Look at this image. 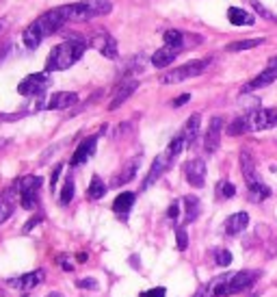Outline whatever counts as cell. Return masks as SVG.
I'll list each match as a JSON object with an SVG mask.
<instances>
[{
  "instance_id": "cell-21",
  "label": "cell",
  "mask_w": 277,
  "mask_h": 297,
  "mask_svg": "<svg viewBox=\"0 0 277 297\" xmlns=\"http://www.w3.org/2000/svg\"><path fill=\"white\" fill-rule=\"evenodd\" d=\"M178 48H171V46H165V48H160V50L154 52V57H152V65L154 68H167L171 65V63L176 61L178 57Z\"/></svg>"
},
{
  "instance_id": "cell-15",
  "label": "cell",
  "mask_w": 277,
  "mask_h": 297,
  "mask_svg": "<svg viewBox=\"0 0 277 297\" xmlns=\"http://www.w3.org/2000/svg\"><path fill=\"white\" fill-rule=\"evenodd\" d=\"M78 102V95L74 91H59V93H54L50 100H48L46 107L50 109V111H61V109H70V107H74V104Z\"/></svg>"
},
{
  "instance_id": "cell-16",
  "label": "cell",
  "mask_w": 277,
  "mask_h": 297,
  "mask_svg": "<svg viewBox=\"0 0 277 297\" xmlns=\"http://www.w3.org/2000/svg\"><path fill=\"white\" fill-rule=\"evenodd\" d=\"M138 163H141V158H130L128 163L121 167V172L113 178V182H111V187H121V184H128L130 180L136 176V170H138Z\"/></svg>"
},
{
  "instance_id": "cell-10",
  "label": "cell",
  "mask_w": 277,
  "mask_h": 297,
  "mask_svg": "<svg viewBox=\"0 0 277 297\" xmlns=\"http://www.w3.org/2000/svg\"><path fill=\"white\" fill-rule=\"evenodd\" d=\"M65 18H67V22H87L95 18V13L91 11V7H89L87 3H74V5H65L61 7Z\"/></svg>"
},
{
  "instance_id": "cell-40",
  "label": "cell",
  "mask_w": 277,
  "mask_h": 297,
  "mask_svg": "<svg viewBox=\"0 0 277 297\" xmlns=\"http://www.w3.org/2000/svg\"><path fill=\"white\" fill-rule=\"evenodd\" d=\"M251 9H256V11H258L260 15H262V18H266V20H273V22H277V15L268 11L266 7H262V5L258 3V0H251Z\"/></svg>"
},
{
  "instance_id": "cell-22",
  "label": "cell",
  "mask_w": 277,
  "mask_h": 297,
  "mask_svg": "<svg viewBox=\"0 0 277 297\" xmlns=\"http://www.w3.org/2000/svg\"><path fill=\"white\" fill-rule=\"evenodd\" d=\"M199 124H201V115L199 113H193L184 124V130H182V137L186 141V146H193L195 139L199 135Z\"/></svg>"
},
{
  "instance_id": "cell-17",
  "label": "cell",
  "mask_w": 277,
  "mask_h": 297,
  "mask_svg": "<svg viewBox=\"0 0 277 297\" xmlns=\"http://www.w3.org/2000/svg\"><path fill=\"white\" fill-rule=\"evenodd\" d=\"M247 226H249V215L247 213H234L232 217H227L223 228H225V232L230 237H236V235H240Z\"/></svg>"
},
{
  "instance_id": "cell-25",
  "label": "cell",
  "mask_w": 277,
  "mask_h": 297,
  "mask_svg": "<svg viewBox=\"0 0 277 297\" xmlns=\"http://www.w3.org/2000/svg\"><path fill=\"white\" fill-rule=\"evenodd\" d=\"M22 39H24V44H26V48H30V50L39 48V44H42V39H44V33H42V28H39V24L32 22L30 26L24 30Z\"/></svg>"
},
{
  "instance_id": "cell-23",
  "label": "cell",
  "mask_w": 277,
  "mask_h": 297,
  "mask_svg": "<svg viewBox=\"0 0 277 297\" xmlns=\"http://www.w3.org/2000/svg\"><path fill=\"white\" fill-rule=\"evenodd\" d=\"M247 117V124H249V130H264V128H271L268 126V117H266V109H254L249 111Z\"/></svg>"
},
{
  "instance_id": "cell-42",
  "label": "cell",
  "mask_w": 277,
  "mask_h": 297,
  "mask_svg": "<svg viewBox=\"0 0 277 297\" xmlns=\"http://www.w3.org/2000/svg\"><path fill=\"white\" fill-rule=\"evenodd\" d=\"M42 215H37V217H30L26 223H24V228H22V232H24V235H28V232L32 230V228H35V226H39V223H42Z\"/></svg>"
},
{
  "instance_id": "cell-12",
  "label": "cell",
  "mask_w": 277,
  "mask_h": 297,
  "mask_svg": "<svg viewBox=\"0 0 277 297\" xmlns=\"http://www.w3.org/2000/svg\"><path fill=\"white\" fill-rule=\"evenodd\" d=\"M136 89H138V80H134V78L121 80V85L117 87V91H115V95H113V100H111V104H109V109H111V111L119 109L121 104H124V102H126V100H128Z\"/></svg>"
},
{
  "instance_id": "cell-38",
  "label": "cell",
  "mask_w": 277,
  "mask_h": 297,
  "mask_svg": "<svg viewBox=\"0 0 277 297\" xmlns=\"http://www.w3.org/2000/svg\"><path fill=\"white\" fill-rule=\"evenodd\" d=\"M215 260L217 265H221V267H227V265L232 262V254L225 250V247H217L215 250Z\"/></svg>"
},
{
  "instance_id": "cell-31",
  "label": "cell",
  "mask_w": 277,
  "mask_h": 297,
  "mask_svg": "<svg viewBox=\"0 0 277 297\" xmlns=\"http://www.w3.org/2000/svg\"><path fill=\"white\" fill-rule=\"evenodd\" d=\"M249 133V124H247V117H236L234 122L227 126V135H232V137H238V135H245Z\"/></svg>"
},
{
  "instance_id": "cell-50",
  "label": "cell",
  "mask_w": 277,
  "mask_h": 297,
  "mask_svg": "<svg viewBox=\"0 0 277 297\" xmlns=\"http://www.w3.org/2000/svg\"><path fill=\"white\" fill-rule=\"evenodd\" d=\"M46 297H63V295H61V293H48Z\"/></svg>"
},
{
  "instance_id": "cell-24",
  "label": "cell",
  "mask_w": 277,
  "mask_h": 297,
  "mask_svg": "<svg viewBox=\"0 0 277 297\" xmlns=\"http://www.w3.org/2000/svg\"><path fill=\"white\" fill-rule=\"evenodd\" d=\"M42 178L39 176H24L20 182H15V189L20 191V195L24 193H39V189H42Z\"/></svg>"
},
{
  "instance_id": "cell-4",
  "label": "cell",
  "mask_w": 277,
  "mask_h": 297,
  "mask_svg": "<svg viewBox=\"0 0 277 297\" xmlns=\"http://www.w3.org/2000/svg\"><path fill=\"white\" fill-rule=\"evenodd\" d=\"M37 24H39V28H42V33H44V37H46V35L56 33V30H59L61 26H65V24H67V18H65L63 9L59 7V9H52V11L44 13L42 18L37 20Z\"/></svg>"
},
{
  "instance_id": "cell-19",
  "label": "cell",
  "mask_w": 277,
  "mask_h": 297,
  "mask_svg": "<svg viewBox=\"0 0 277 297\" xmlns=\"http://www.w3.org/2000/svg\"><path fill=\"white\" fill-rule=\"evenodd\" d=\"M134 204V193H130V191H124L121 195L115 197V202H113V211L117 213V217L119 219H128V213H130V208H132Z\"/></svg>"
},
{
  "instance_id": "cell-45",
  "label": "cell",
  "mask_w": 277,
  "mask_h": 297,
  "mask_svg": "<svg viewBox=\"0 0 277 297\" xmlns=\"http://www.w3.org/2000/svg\"><path fill=\"white\" fill-rule=\"evenodd\" d=\"M56 260H59V265H61V269H63V271H74V265H72V260L67 258V256H63V254H61Z\"/></svg>"
},
{
  "instance_id": "cell-14",
  "label": "cell",
  "mask_w": 277,
  "mask_h": 297,
  "mask_svg": "<svg viewBox=\"0 0 277 297\" xmlns=\"http://www.w3.org/2000/svg\"><path fill=\"white\" fill-rule=\"evenodd\" d=\"M95 146H97V135H93V137H87L85 141H80V146L76 148V152H74V156H72L70 163H72V165H80V163H85V160H87L89 156H93Z\"/></svg>"
},
{
  "instance_id": "cell-2",
  "label": "cell",
  "mask_w": 277,
  "mask_h": 297,
  "mask_svg": "<svg viewBox=\"0 0 277 297\" xmlns=\"http://www.w3.org/2000/svg\"><path fill=\"white\" fill-rule=\"evenodd\" d=\"M208 63H210V59L191 61V63H186V65H182V68H176V70L167 72V74H162V76H160V83H165V85H174V83H182V80H186V78L199 76L201 72L208 68Z\"/></svg>"
},
{
  "instance_id": "cell-33",
  "label": "cell",
  "mask_w": 277,
  "mask_h": 297,
  "mask_svg": "<svg viewBox=\"0 0 277 297\" xmlns=\"http://www.w3.org/2000/svg\"><path fill=\"white\" fill-rule=\"evenodd\" d=\"M85 3L91 7V11H93L95 15H107V13H111V9H113V3H111V0H85Z\"/></svg>"
},
{
  "instance_id": "cell-41",
  "label": "cell",
  "mask_w": 277,
  "mask_h": 297,
  "mask_svg": "<svg viewBox=\"0 0 277 297\" xmlns=\"http://www.w3.org/2000/svg\"><path fill=\"white\" fill-rule=\"evenodd\" d=\"M76 286H78V288H91V291H97V288H100L93 278H83V280H78Z\"/></svg>"
},
{
  "instance_id": "cell-44",
  "label": "cell",
  "mask_w": 277,
  "mask_h": 297,
  "mask_svg": "<svg viewBox=\"0 0 277 297\" xmlns=\"http://www.w3.org/2000/svg\"><path fill=\"white\" fill-rule=\"evenodd\" d=\"M61 172H63V165H56L54 170H52V176H50V189H52V191L56 189V182H59Z\"/></svg>"
},
{
  "instance_id": "cell-34",
  "label": "cell",
  "mask_w": 277,
  "mask_h": 297,
  "mask_svg": "<svg viewBox=\"0 0 277 297\" xmlns=\"http://www.w3.org/2000/svg\"><path fill=\"white\" fill-rule=\"evenodd\" d=\"M264 39L258 37V39H245V42H234L227 46V50L230 52H238V50H249V48H256V46H262Z\"/></svg>"
},
{
  "instance_id": "cell-3",
  "label": "cell",
  "mask_w": 277,
  "mask_h": 297,
  "mask_svg": "<svg viewBox=\"0 0 277 297\" xmlns=\"http://www.w3.org/2000/svg\"><path fill=\"white\" fill-rule=\"evenodd\" d=\"M50 87V76L48 72L42 74H30L18 85V93L20 95H44V91Z\"/></svg>"
},
{
  "instance_id": "cell-43",
  "label": "cell",
  "mask_w": 277,
  "mask_h": 297,
  "mask_svg": "<svg viewBox=\"0 0 277 297\" xmlns=\"http://www.w3.org/2000/svg\"><path fill=\"white\" fill-rule=\"evenodd\" d=\"M167 295V291L162 286H158V288H150V291H143L141 293V297H165Z\"/></svg>"
},
{
  "instance_id": "cell-5",
  "label": "cell",
  "mask_w": 277,
  "mask_h": 297,
  "mask_svg": "<svg viewBox=\"0 0 277 297\" xmlns=\"http://www.w3.org/2000/svg\"><path fill=\"white\" fill-rule=\"evenodd\" d=\"M234 274H223L210 280L206 286H201L197 291V297H227V286H230Z\"/></svg>"
},
{
  "instance_id": "cell-18",
  "label": "cell",
  "mask_w": 277,
  "mask_h": 297,
  "mask_svg": "<svg viewBox=\"0 0 277 297\" xmlns=\"http://www.w3.org/2000/svg\"><path fill=\"white\" fill-rule=\"evenodd\" d=\"M275 78H277V68H268V65H266V70L262 72V74L256 76L254 80H251V83H247L245 87H243V91L247 93V91H254V89H262V87L271 85Z\"/></svg>"
},
{
  "instance_id": "cell-29",
  "label": "cell",
  "mask_w": 277,
  "mask_h": 297,
  "mask_svg": "<svg viewBox=\"0 0 277 297\" xmlns=\"http://www.w3.org/2000/svg\"><path fill=\"white\" fill-rule=\"evenodd\" d=\"M184 206H186V215H184V221L186 223H191L197 219V215H199V200L195 197V195H186L184 197Z\"/></svg>"
},
{
  "instance_id": "cell-48",
  "label": "cell",
  "mask_w": 277,
  "mask_h": 297,
  "mask_svg": "<svg viewBox=\"0 0 277 297\" xmlns=\"http://www.w3.org/2000/svg\"><path fill=\"white\" fill-rule=\"evenodd\" d=\"M191 100V93H182V95H178V98L174 100V107H182V104H186Z\"/></svg>"
},
{
  "instance_id": "cell-28",
  "label": "cell",
  "mask_w": 277,
  "mask_h": 297,
  "mask_svg": "<svg viewBox=\"0 0 277 297\" xmlns=\"http://www.w3.org/2000/svg\"><path fill=\"white\" fill-rule=\"evenodd\" d=\"M13 213V191H7L5 195H0V223H5Z\"/></svg>"
},
{
  "instance_id": "cell-20",
  "label": "cell",
  "mask_w": 277,
  "mask_h": 297,
  "mask_svg": "<svg viewBox=\"0 0 277 297\" xmlns=\"http://www.w3.org/2000/svg\"><path fill=\"white\" fill-rule=\"evenodd\" d=\"M240 170H243V176H245V180H247V187L260 180L258 174H256V160L247 150L240 152Z\"/></svg>"
},
{
  "instance_id": "cell-13",
  "label": "cell",
  "mask_w": 277,
  "mask_h": 297,
  "mask_svg": "<svg viewBox=\"0 0 277 297\" xmlns=\"http://www.w3.org/2000/svg\"><path fill=\"white\" fill-rule=\"evenodd\" d=\"M258 276H260L258 271H238V274H234L230 286H227V295H234V293H240L245 288H249Z\"/></svg>"
},
{
  "instance_id": "cell-11",
  "label": "cell",
  "mask_w": 277,
  "mask_h": 297,
  "mask_svg": "<svg viewBox=\"0 0 277 297\" xmlns=\"http://www.w3.org/2000/svg\"><path fill=\"white\" fill-rule=\"evenodd\" d=\"M91 46L100 54H104L107 59H117V42H115V37H111L109 33H97L91 39Z\"/></svg>"
},
{
  "instance_id": "cell-46",
  "label": "cell",
  "mask_w": 277,
  "mask_h": 297,
  "mask_svg": "<svg viewBox=\"0 0 277 297\" xmlns=\"http://www.w3.org/2000/svg\"><path fill=\"white\" fill-rule=\"evenodd\" d=\"M178 215H180V204H178V202H174V204L169 206V211H167V217L176 221V219H178Z\"/></svg>"
},
{
  "instance_id": "cell-1",
  "label": "cell",
  "mask_w": 277,
  "mask_h": 297,
  "mask_svg": "<svg viewBox=\"0 0 277 297\" xmlns=\"http://www.w3.org/2000/svg\"><path fill=\"white\" fill-rule=\"evenodd\" d=\"M85 50H87V44L80 42V39H70V42L54 46L52 52L48 54L46 72H61V70L72 68L85 54Z\"/></svg>"
},
{
  "instance_id": "cell-36",
  "label": "cell",
  "mask_w": 277,
  "mask_h": 297,
  "mask_svg": "<svg viewBox=\"0 0 277 297\" xmlns=\"http://www.w3.org/2000/svg\"><path fill=\"white\" fill-rule=\"evenodd\" d=\"M72 197H74V180L67 178L63 184V191H61V204H70L72 202Z\"/></svg>"
},
{
  "instance_id": "cell-7",
  "label": "cell",
  "mask_w": 277,
  "mask_h": 297,
  "mask_svg": "<svg viewBox=\"0 0 277 297\" xmlns=\"http://www.w3.org/2000/svg\"><path fill=\"white\" fill-rule=\"evenodd\" d=\"M169 165H171V158L167 156V152H165V154H158L156 158H154V163H152V167H150L148 176H145V180H143V184H141V189H143V191H148V189L152 187V184L156 182V180L160 178V176L167 172V167H169Z\"/></svg>"
},
{
  "instance_id": "cell-30",
  "label": "cell",
  "mask_w": 277,
  "mask_h": 297,
  "mask_svg": "<svg viewBox=\"0 0 277 297\" xmlns=\"http://www.w3.org/2000/svg\"><path fill=\"white\" fill-rule=\"evenodd\" d=\"M104 193H107V184L100 180V176H93L91 184H89V191H87L89 200H100V197H104Z\"/></svg>"
},
{
  "instance_id": "cell-47",
  "label": "cell",
  "mask_w": 277,
  "mask_h": 297,
  "mask_svg": "<svg viewBox=\"0 0 277 297\" xmlns=\"http://www.w3.org/2000/svg\"><path fill=\"white\" fill-rule=\"evenodd\" d=\"M266 117H268V126H277V107L273 109H266Z\"/></svg>"
},
{
  "instance_id": "cell-9",
  "label": "cell",
  "mask_w": 277,
  "mask_h": 297,
  "mask_svg": "<svg viewBox=\"0 0 277 297\" xmlns=\"http://www.w3.org/2000/svg\"><path fill=\"white\" fill-rule=\"evenodd\" d=\"M221 130H223V119L217 115V117L210 119V126H208V133H206V139H203V148H206L208 154L217 152L219 143H221Z\"/></svg>"
},
{
  "instance_id": "cell-35",
  "label": "cell",
  "mask_w": 277,
  "mask_h": 297,
  "mask_svg": "<svg viewBox=\"0 0 277 297\" xmlns=\"http://www.w3.org/2000/svg\"><path fill=\"white\" fill-rule=\"evenodd\" d=\"M184 146H186V141H184V137H182V133L178 135V137H174L171 139V143H169V148H167V156L174 160L178 154H180V152L184 150Z\"/></svg>"
},
{
  "instance_id": "cell-39",
  "label": "cell",
  "mask_w": 277,
  "mask_h": 297,
  "mask_svg": "<svg viewBox=\"0 0 277 297\" xmlns=\"http://www.w3.org/2000/svg\"><path fill=\"white\" fill-rule=\"evenodd\" d=\"M176 241H178V250H180V252H184L186 247H189V235H186L184 228L176 230Z\"/></svg>"
},
{
  "instance_id": "cell-32",
  "label": "cell",
  "mask_w": 277,
  "mask_h": 297,
  "mask_svg": "<svg viewBox=\"0 0 277 297\" xmlns=\"http://www.w3.org/2000/svg\"><path fill=\"white\" fill-rule=\"evenodd\" d=\"M165 46H171V48L182 50V48H184V35L180 33V30H176V28H169L165 33Z\"/></svg>"
},
{
  "instance_id": "cell-51",
  "label": "cell",
  "mask_w": 277,
  "mask_h": 297,
  "mask_svg": "<svg viewBox=\"0 0 277 297\" xmlns=\"http://www.w3.org/2000/svg\"><path fill=\"white\" fill-rule=\"evenodd\" d=\"M0 30H3V24H0Z\"/></svg>"
},
{
  "instance_id": "cell-27",
  "label": "cell",
  "mask_w": 277,
  "mask_h": 297,
  "mask_svg": "<svg viewBox=\"0 0 277 297\" xmlns=\"http://www.w3.org/2000/svg\"><path fill=\"white\" fill-rule=\"evenodd\" d=\"M268 195H271V189L266 187L264 182H254V184H249V200L251 202H262V200H266Z\"/></svg>"
},
{
  "instance_id": "cell-6",
  "label": "cell",
  "mask_w": 277,
  "mask_h": 297,
  "mask_svg": "<svg viewBox=\"0 0 277 297\" xmlns=\"http://www.w3.org/2000/svg\"><path fill=\"white\" fill-rule=\"evenodd\" d=\"M184 176L191 187H203L206 182V163L201 158H193L184 165Z\"/></svg>"
},
{
  "instance_id": "cell-49",
  "label": "cell",
  "mask_w": 277,
  "mask_h": 297,
  "mask_svg": "<svg viewBox=\"0 0 277 297\" xmlns=\"http://www.w3.org/2000/svg\"><path fill=\"white\" fill-rule=\"evenodd\" d=\"M268 68H277V57H273L271 61H268Z\"/></svg>"
},
{
  "instance_id": "cell-37",
  "label": "cell",
  "mask_w": 277,
  "mask_h": 297,
  "mask_svg": "<svg viewBox=\"0 0 277 297\" xmlns=\"http://www.w3.org/2000/svg\"><path fill=\"white\" fill-rule=\"evenodd\" d=\"M217 193L221 195V197H225V200H230V197L236 195V187H234L232 182L221 180V182H219V187H217Z\"/></svg>"
},
{
  "instance_id": "cell-8",
  "label": "cell",
  "mask_w": 277,
  "mask_h": 297,
  "mask_svg": "<svg viewBox=\"0 0 277 297\" xmlns=\"http://www.w3.org/2000/svg\"><path fill=\"white\" fill-rule=\"evenodd\" d=\"M7 282H9L11 288H18V291H32V288H37L44 282V271L37 269V271H30V274H24L20 278H11Z\"/></svg>"
},
{
  "instance_id": "cell-26",
  "label": "cell",
  "mask_w": 277,
  "mask_h": 297,
  "mask_svg": "<svg viewBox=\"0 0 277 297\" xmlns=\"http://www.w3.org/2000/svg\"><path fill=\"white\" fill-rule=\"evenodd\" d=\"M227 20H230L234 26H249V24H254V15L238 9V7H232V9H227Z\"/></svg>"
}]
</instances>
